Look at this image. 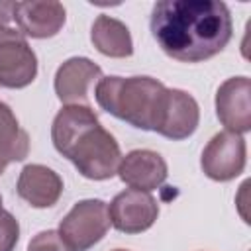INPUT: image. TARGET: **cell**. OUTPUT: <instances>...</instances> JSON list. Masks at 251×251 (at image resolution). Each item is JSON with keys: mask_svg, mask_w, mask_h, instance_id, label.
<instances>
[{"mask_svg": "<svg viewBox=\"0 0 251 251\" xmlns=\"http://www.w3.org/2000/svg\"><path fill=\"white\" fill-rule=\"evenodd\" d=\"M0 208H2V194H0Z\"/></svg>", "mask_w": 251, "mask_h": 251, "instance_id": "ffe728a7", "label": "cell"}, {"mask_svg": "<svg viewBox=\"0 0 251 251\" xmlns=\"http://www.w3.org/2000/svg\"><path fill=\"white\" fill-rule=\"evenodd\" d=\"M63 188L65 186L59 173L39 163L25 165L20 171V176L16 182L18 196L37 210L55 206L63 194Z\"/></svg>", "mask_w": 251, "mask_h": 251, "instance_id": "4fadbf2b", "label": "cell"}, {"mask_svg": "<svg viewBox=\"0 0 251 251\" xmlns=\"http://www.w3.org/2000/svg\"><path fill=\"white\" fill-rule=\"evenodd\" d=\"M108 204L100 198H86L76 202L59 224V235L71 251H88L110 229Z\"/></svg>", "mask_w": 251, "mask_h": 251, "instance_id": "277c9868", "label": "cell"}, {"mask_svg": "<svg viewBox=\"0 0 251 251\" xmlns=\"http://www.w3.org/2000/svg\"><path fill=\"white\" fill-rule=\"evenodd\" d=\"M108 216L112 227L127 235H135L147 231L155 224L159 216V204L151 192L127 188L112 198L108 204Z\"/></svg>", "mask_w": 251, "mask_h": 251, "instance_id": "52a82bcc", "label": "cell"}, {"mask_svg": "<svg viewBox=\"0 0 251 251\" xmlns=\"http://www.w3.org/2000/svg\"><path fill=\"white\" fill-rule=\"evenodd\" d=\"M27 251H71L57 229H43L29 239Z\"/></svg>", "mask_w": 251, "mask_h": 251, "instance_id": "e0dca14e", "label": "cell"}, {"mask_svg": "<svg viewBox=\"0 0 251 251\" xmlns=\"http://www.w3.org/2000/svg\"><path fill=\"white\" fill-rule=\"evenodd\" d=\"M200 124V106L192 94L180 88H167L155 131L167 139H188Z\"/></svg>", "mask_w": 251, "mask_h": 251, "instance_id": "ba28073f", "label": "cell"}, {"mask_svg": "<svg viewBox=\"0 0 251 251\" xmlns=\"http://www.w3.org/2000/svg\"><path fill=\"white\" fill-rule=\"evenodd\" d=\"M51 141L57 153L90 180H108L122 161L120 143L102 127L90 106H63L51 124Z\"/></svg>", "mask_w": 251, "mask_h": 251, "instance_id": "7a4b0ae2", "label": "cell"}, {"mask_svg": "<svg viewBox=\"0 0 251 251\" xmlns=\"http://www.w3.org/2000/svg\"><path fill=\"white\" fill-rule=\"evenodd\" d=\"M92 45L106 57L126 59L133 55V39L127 25L112 16L100 14L90 27Z\"/></svg>", "mask_w": 251, "mask_h": 251, "instance_id": "5bb4252c", "label": "cell"}, {"mask_svg": "<svg viewBox=\"0 0 251 251\" xmlns=\"http://www.w3.org/2000/svg\"><path fill=\"white\" fill-rule=\"evenodd\" d=\"M37 76V57L20 29L0 27V86L25 88Z\"/></svg>", "mask_w": 251, "mask_h": 251, "instance_id": "5b68a950", "label": "cell"}, {"mask_svg": "<svg viewBox=\"0 0 251 251\" xmlns=\"http://www.w3.org/2000/svg\"><path fill=\"white\" fill-rule=\"evenodd\" d=\"M149 29L165 55L180 63H202L226 49L233 22L220 0H161L153 6Z\"/></svg>", "mask_w": 251, "mask_h": 251, "instance_id": "6da1fadb", "label": "cell"}, {"mask_svg": "<svg viewBox=\"0 0 251 251\" xmlns=\"http://www.w3.org/2000/svg\"><path fill=\"white\" fill-rule=\"evenodd\" d=\"M102 78V69L88 57H71L55 73L53 88L65 106H88V90Z\"/></svg>", "mask_w": 251, "mask_h": 251, "instance_id": "30bf717a", "label": "cell"}, {"mask_svg": "<svg viewBox=\"0 0 251 251\" xmlns=\"http://www.w3.org/2000/svg\"><path fill=\"white\" fill-rule=\"evenodd\" d=\"M216 116L227 131H251V80L247 76H231L224 80L216 92Z\"/></svg>", "mask_w": 251, "mask_h": 251, "instance_id": "9c48e42d", "label": "cell"}, {"mask_svg": "<svg viewBox=\"0 0 251 251\" xmlns=\"http://www.w3.org/2000/svg\"><path fill=\"white\" fill-rule=\"evenodd\" d=\"M20 241V224L4 208H0V251H14Z\"/></svg>", "mask_w": 251, "mask_h": 251, "instance_id": "2e32d148", "label": "cell"}, {"mask_svg": "<svg viewBox=\"0 0 251 251\" xmlns=\"http://www.w3.org/2000/svg\"><path fill=\"white\" fill-rule=\"evenodd\" d=\"M114 251H129V249H114Z\"/></svg>", "mask_w": 251, "mask_h": 251, "instance_id": "d6986e66", "label": "cell"}, {"mask_svg": "<svg viewBox=\"0 0 251 251\" xmlns=\"http://www.w3.org/2000/svg\"><path fill=\"white\" fill-rule=\"evenodd\" d=\"M29 153V135L20 126L12 108L0 100V175L10 163L24 161Z\"/></svg>", "mask_w": 251, "mask_h": 251, "instance_id": "9a60e30c", "label": "cell"}, {"mask_svg": "<svg viewBox=\"0 0 251 251\" xmlns=\"http://www.w3.org/2000/svg\"><path fill=\"white\" fill-rule=\"evenodd\" d=\"M116 175L129 188L151 192L167 180L169 167L161 153L153 149H133L122 155Z\"/></svg>", "mask_w": 251, "mask_h": 251, "instance_id": "8fae6325", "label": "cell"}, {"mask_svg": "<svg viewBox=\"0 0 251 251\" xmlns=\"http://www.w3.org/2000/svg\"><path fill=\"white\" fill-rule=\"evenodd\" d=\"M12 10H14V2L0 0V27H8V24L12 22Z\"/></svg>", "mask_w": 251, "mask_h": 251, "instance_id": "ac0fdd59", "label": "cell"}, {"mask_svg": "<svg viewBox=\"0 0 251 251\" xmlns=\"http://www.w3.org/2000/svg\"><path fill=\"white\" fill-rule=\"evenodd\" d=\"M245 163H247V145L243 135L227 129L216 133L206 143L200 157L202 173L216 182L233 180L243 173Z\"/></svg>", "mask_w": 251, "mask_h": 251, "instance_id": "8992f818", "label": "cell"}, {"mask_svg": "<svg viewBox=\"0 0 251 251\" xmlns=\"http://www.w3.org/2000/svg\"><path fill=\"white\" fill-rule=\"evenodd\" d=\"M12 20L25 37L47 39L63 29L67 10L61 2H14Z\"/></svg>", "mask_w": 251, "mask_h": 251, "instance_id": "7c38bea8", "label": "cell"}, {"mask_svg": "<svg viewBox=\"0 0 251 251\" xmlns=\"http://www.w3.org/2000/svg\"><path fill=\"white\" fill-rule=\"evenodd\" d=\"M167 86L153 76H102L96 82V104L135 129L155 131Z\"/></svg>", "mask_w": 251, "mask_h": 251, "instance_id": "3957f363", "label": "cell"}]
</instances>
